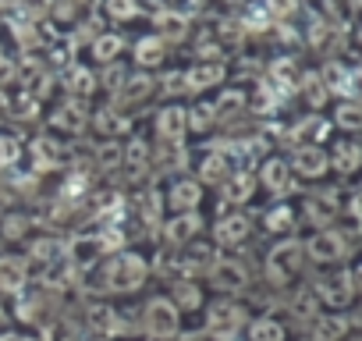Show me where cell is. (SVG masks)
<instances>
[{
  "label": "cell",
  "instance_id": "6da1fadb",
  "mask_svg": "<svg viewBox=\"0 0 362 341\" xmlns=\"http://www.w3.org/2000/svg\"><path fill=\"white\" fill-rule=\"evenodd\" d=\"M302 253H309V260H316V263H341L344 256H348V242L337 235V231H316L309 242H305V249Z\"/></svg>",
  "mask_w": 362,
  "mask_h": 341
},
{
  "label": "cell",
  "instance_id": "7a4b0ae2",
  "mask_svg": "<svg viewBox=\"0 0 362 341\" xmlns=\"http://www.w3.org/2000/svg\"><path fill=\"white\" fill-rule=\"evenodd\" d=\"M142 277H146V267H142L139 256H117V260H110V267H107V281H110V288H121V291L139 288Z\"/></svg>",
  "mask_w": 362,
  "mask_h": 341
},
{
  "label": "cell",
  "instance_id": "3957f363",
  "mask_svg": "<svg viewBox=\"0 0 362 341\" xmlns=\"http://www.w3.org/2000/svg\"><path fill=\"white\" fill-rule=\"evenodd\" d=\"M146 330L153 337H170L177 330V309L167 299H153L146 306Z\"/></svg>",
  "mask_w": 362,
  "mask_h": 341
},
{
  "label": "cell",
  "instance_id": "277c9868",
  "mask_svg": "<svg viewBox=\"0 0 362 341\" xmlns=\"http://www.w3.org/2000/svg\"><path fill=\"white\" fill-rule=\"evenodd\" d=\"M298 263H302V245L284 242V245H277V249L270 253V277H274L277 284H284V281L295 277Z\"/></svg>",
  "mask_w": 362,
  "mask_h": 341
},
{
  "label": "cell",
  "instance_id": "5b68a950",
  "mask_svg": "<svg viewBox=\"0 0 362 341\" xmlns=\"http://www.w3.org/2000/svg\"><path fill=\"white\" fill-rule=\"evenodd\" d=\"M316 295L330 306V309H344L348 302H351V295H355V284H351V274H334V277H327V281H320V288H316Z\"/></svg>",
  "mask_w": 362,
  "mask_h": 341
},
{
  "label": "cell",
  "instance_id": "8992f818",
  "mask_svg": "<svg viewBox=\"0 0 362 341\" xmlns=\"http://www.w3.org/2000/svg\"><path fill=\"white\" fill-rule=\"evenodd\" d=\"M348 327L351 323L344 316H337V313H316L309 334H313V341H341L348 334Z\"/></svg>",
  "mask_w": 362,
  "mask_h": 341
},
{
  "label": "cell",
  "instance_id": "52a82bcc",
  "mask_svg": "<svg viewBox=\"0 0 362 341\" xmlns=\"http://www.w3.org/2000/svg\"><path fill=\"white\" fill-rule=\"evenodd\" d=\"M327 153L320 149V146H302L298 153H295V160H291V167L298 170V175H305V178H320V175H327Z\"/></svg>",
  "mask_w": 362,
  "mask_h": 341
},
{
  "label": "cell",
  "instance_id": "ba28073f",
  "mask_svg": "<svg viewBox=\"0 0 362 341\" xmlns=\"http://www.w3.org/2000/svg\"><path fill=\"white\" fill-rule=\"evenodd\" d=\"M25 284V263L18 256H0V288L15 291Z\"/></svg>",
  "mask_w": 362,
  "mask_h": 341
},
{
  "label": "cell",
  "instance_id": "9c48e42d",
  "mask_svg": "<svg viewBox=\"0 0 362 341\" xmlns=\"http://www.w3.org/2000/svg\"><path fill=\"white\" fill-rule=\"evenodd\" d=\"M334 163H337L341 175H351V170H358V167H362V146H358V142H337Z\"/></svg>",
  "mask_w": 362,
  "mask_h": 341
},
{
  "label": "cell",
  "instance_id": "30bf717a",
  "mask_svg": "<svg viewBox=\"0 0 362 341\" xmlns=\"http://www.w3.org/2000/svg\"><path fill=\"white\" fill-rule=\"evenodd\" d=\"M263 182H267L274 192H284V189H288V182H291L288 163H284V160H270V163L263 167Z\"/></svg>",
  "mask_w": 362,
  "mask_h": 341
},
{
  "label": "cell",
  "instance_id": "8fae6325",
  "mask_svg": "<svg viewBox=\"0 0 362 341\" xmlns=\"http://www.w3.org/2000/svg\"><path fill=\"white\" fill-rule=\"evenodd\" d=\"M214 281H217L221 288H228V291L245 288V274H242V267H235V263H221V267L214 270Z\"/></svg>",
  "mask_w": 362,
  "mask_h": 341
},
{
  "label": "cell",
  "instance_id": "7c38bea8",
  "mask_svg": "<svg viewBox=\"0 0 362 341\" xmlns=\"http://www.w3.org/2000/svg\"><path fill=\"white\" fill-rule=\"evenodd\" d=\"M249 334H252V341H284V327H281V320H270V316L256 320Z\"/></svg>",
  "mask_w": 362,
  "mask_h": 341
},
{
  "label": "cell",
  "instance_id": "4fadbf2b",
  "mask_svg": "<svg viewBox=\"0 0 362 341\" xmlns=\"http://www.w3.org/2000/svg\"><path fill=\"white\" fill-rule=\"evenodd\" d=\"M238 320H242V316H238V309H235V306H214V313H210V330H214V334L231 330Z\"/></svg>",
  "mask_w": 362,
  "mask_h": 341
},
{
  "label": "cell",
  "instance_id": "5bb4252c",
  "mask_svg": "<svg viewBox=\"0 0 362 341\" xmlns=\"http://www.w3.org/2000/svg\"><path fill=\"white\" fill-rule=\"evenodd\" d=\"M221 242H242L245 235H249V221L245 217H231V221H224L221 224Z\"/></svg>",
  "mask_w": 362,
  "mask_h": 341
},
{
  "label": "cell",
  "instance_id": "9a60e30c",
  "mask_svg": "<svg viewBox=\"0 0 362 341\" xmlns=\"http://www.w3.org/2000/svg\"><path fill=\"white\" fill-rule=\"evenodd\" d=\"M249 192H252V175H238L235 182H228V185H224V196H228L231 203H242Z\"/></svg>",
  "mask_w": 362,
  "mask_h": 341
},
{
  "label": "cell",
  "instance_id": "2e32d148",
  "mask_svg": "<svg viewBox=\"0 0 362 341\" xmlns=\"http://www.w3.org/2000/svg\"><path fill=\"white\" fill-rule=\"evenodd\" d=\"M337 125L341 128H351V132H362V107L358 103H344L337 110Z\"/></svg>",
  "mask_w": 362,
  "mask_h": 341
},
{
  "label": "cell",
  "instance_id": "e0dca14e",
  "mask_svg": "<svg viewBox=\"0 0 362 341\" xmlns=\"http://www.w3.org/2000/svg\"><path fill=\"white\" fill-rule=\"evenodd\" d=\"M160 132H163L170 142H177V139H181V110H163V117H160Z\"/></svg>",
  "mask_w": 362,
  "mask_h": 341
},
{
  "label": "cell",
  "instance_id": "ac0fdd59",
  "mask_svg": "<svg viewBox=\"0 0 362 341\" xmlns=\"http://www.w3.org/2000/svg\"><path fill=\"white\" fill-rule=\"evenodd\" d=\"M192 231H199V221H196V217H181V221H174V224H170V231H167V235H170L174 242H181V238H189Z\"/></svg>",
  "mask_w": 362,
  "mask_h": 341
},
{
  "label": "cell",
  "instance_id": "d6986e66",
  "mask_svg": "<svg viewBox=\"0 0 362 341\" xmlns=\"http://www.w3.org/2000/svg\"><path fill=\"white\" fill-rule=\"evenodd\" d=\"M174 203H177V207H192V203H199V189L189 185V182H185V185H177V189H174Z\"/></svg>",
  "mask_w": 362,
  "mask_h": 341
},
{
  "label": "cell",
  "instance_id": "ffe728a7",
  "mask_svg": "<svg viewBox=\"0 0 362 341\" xmlns=\"http://www.w3.org/2000/svg\"><path fill=\"white\" fill-rule=\"evenodd\" d=\"M214 79H221V68H203V71H192V89H196V82H214Z\"/></svg>",
  "mask_w": 362,
  "mask_h": 341
},
{
  "label": "cell",
  "instance_id": "44dd1931",
  "mask_svg": "<svg viewBox=\"0 0 362 341\" xmlns=\"http://www.w3.org/2000/svg\"><path fill=\"white\" fill-rule=\"evenodd\" d=\"M270 224H274V231H284V228L291 224V214H288V210H274V214H270Z\"/></svg>",
  "mask_w": 362,
  "mask_h": 341
},
{
  "label": "cell",
  "instance_id": "7402d4cb",
  "mask_svg": "<svg viewBox=\"0 0 362 341\" xmlns=\"http://www.w3.org/2000/svg\"><path fill=\"white\" fill-rule=\"evenodd\" d=\"M15 156H18L15 139H0V160H15Z\"/></svg>",
  "mask_w": 362,
  "mask_h": 341
},
{
  "label": "cell",
  "instance_id": "603a6c76",
  "mask_svg": "<svg viewBox=\"0 0 362 341\" xmlns=\"http://www.w3.org/2000/svg\"><path fill=\"white\" fill-rule=\"evenodd\" d=\"M221 170H224V160L221 156H210L206 160V178H221Z\"/></svg>",
  "mask_w": 362,
  "mask_h": 341
},
{
  "label": "cell",
  "instance_id": "cb8c5ba5",
  "mask_svg": "<svg viewBox=\"0 0 362 341\" xmlns=\"http://www.w3.org/2000/svg\"><path fill=\"white\" fill-rule=\"evenodd\" d=\"M156 54H160V43H142V61H146V64H153V61H160Z\"/></svg>",
  "mask_w": 362,
  "mask_h": 341
},
{
  "label": "cell",
  "instance_id": "d4e9b609",
  "mask_svg": "<svg viewBox=\"0 0 362 341\" xmlns=\"http://www.w3.org/2000/svg\"><path fill=\"white\" fill-rule=\"evenodd\" d=\"M96 50H100V54H103V61H107V54H117V40H103Z\"/></svg>",
  "mask_w": 362,
  "mask_h": 341
},
{
  "label": "cell",
  "instance_id": "484cf974",
  "mask_svg": "<svg viewBox=\"0 0 362 341\" xmlns=\"http://www.w3.org/2000/svg\"><path fill=\"white\" fill-rule=\"evenodd\" d=\"M351 284H355V291H362V263L351 270Z\"/></svg>",
  "mask_w": 362,
  "mask_h": 341
},
{
  "label": "cell",
  "instance_id": "4316f807",
  "mask_svg": "<svg viewBox=\"0 0 362 341\" xmlns=\"http://www.w3.org/2000/svg\"><path fill=\"white\" fill-rule=\"evenodd\" d=\"M0 341H29V337H15V334H4V337H0Z\"/></svg>",
  "mask_w": 362,
  "mask_h": 341
},
{
  "label": "cell",
  "instance_id": "83f0119b",
  "mask_svg": "<svg viewBox=\"0 0 362 341\" xmlns=\"http://www.w3.org/2000/svg\"><path fill=\"white\" fill-rule=\"evenodd\" d=\"M351 341H362V330H358V334H355V337H351Z\"/></svg>",
  "mask_w": 362,
  "mask_h": 341
},
{
  "label": "cell",
  "instance_id": "f1b7e54d",
  "mask_svg": "<svg viewBox=\"0 0 362 341\" xmlns=\"http://www.w3.org/2000/svg\"><path fill=\"white\" fill-rule=\"evenodd\" d=\"M355 8H362V0H355Z\"/></svg>",
  "mask_w": 362,
  "mask_h": 341
},
{
  "label": "cell",
  "instance_id": "f546056e",
  "mask_svg": "<svg viewBox=\"0 0 362 341\" xmlns=\"http://www.w3.org/2000/svg\"><path fill=\"white\" fill-rule=\"evenodd\" d=\"M100 341H110V337H100Z\"/></svg>",
  "mask_w": 362,
  "mask_h": 341
}]
</instances>
